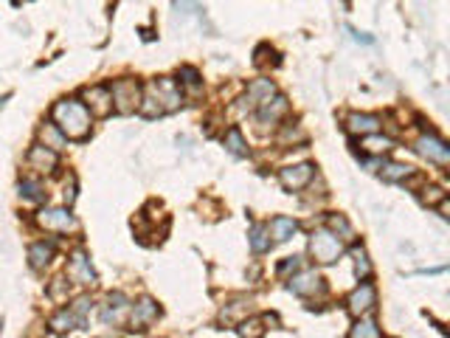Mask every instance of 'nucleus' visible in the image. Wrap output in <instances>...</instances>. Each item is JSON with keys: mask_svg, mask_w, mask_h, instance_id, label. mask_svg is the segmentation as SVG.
Instances as JSON below:
<instances>
[{"mask_svg": "<svg viewBox=\"0 0 450 338\" xmlns=\"http://www.w3.org/2000/svg\"><path fill=\"white\" fill-rule=\"evenodd\" d=\"M222 144H225V149H229L231 155H237V158H245V155H248V144H245L240 127H229V130H225Z\"/></svg>", "mask_w": 450, "mask_h": 338, "instance_id": "obj_21", "label": "nucleus"}, {"mask_svg": "<svg viewBox=\"0 0 450 338\" xmlns=\"http://www.w3.org/2000/svg\"><path fill=\"white\" fill-rule=\"evenodd\" d=\"M155 99H158V104L163 107V113H169V110H177L180 104H183V96H180V88H177V82L175 79H166V76H161V79H155L149 88H146Z\"/></svg>", "mask_w": 450, "mask_h": 338, "instance_id": "obj_8", "label": "nucleus"}, {"mask_svg": "<svg viewBox=\"0 0 450 338\" xmlns=\"http://www.w3.org/2000/svg\"><path fill=\"white\" fill-rule=\"evenodd\" d=\"M287 288H290L296 296H304V299L321 296V293L327 290L324 276H321L318 271H299V273H293V276L287 279Z\"/></svg>", "mask_w": 450, "mask_h": 338, "instance_id": "obj_7", "label": "nucleus"}, {"mask_svg": "<svg viewBox=\"0 0 450 338\" xmlns=\"http://www.w3.org/2000/svg\"><path fill=\"white\" fill-rule=\"evenodd\" d=\"M130 307V299L124 296V293H110L107 296V310L102 313V321H113V324H118L121 318H124V310Z\"/></svg>", "mask_w": 450, "mask_h": 338, "instance_id": "obj_19", "label": "nucleus"}, {"mask_svg": "<svg viewBox=\"0 0 450 338\" xmlns=\"http://www.w3.org/2000/svg\"><path fill=\"white\" fill-rule=\"evenodd\" d=\"M48 296H51L54 302H62V299L68 296V279H65V276L54 279V282H51V288H48Z\"/></svg>", "mask_w": 450, "mask_h": 338, "instance_id": "obj_34", "label": "nucleus"}, {"mask_svg": "<svg viewBox=\"0 0 450 338\" xmlns=\"http://www.w3.org/2000/svg\"><path fill=\"white\" fill-rule=\"evenodd\" d=\"M110 96H113V110H118L121 116H130L141 107V99H144V85L138 79H116L113 88H110Z\"/></svg>", "mask_w": 450, "mask_h": 338, "instance_id": "obj_2", "label": "nucleus"}, {"mask_svg": "<svg viewBox=\"0 0 450 338\" xmlns=\"http://www.w3.org/2000/svg\"><path fill=\"white\" fill-rule=\"evenodd\" d=\"M414 149L428 158L430 163H439V166H447L450 163V147L444 138H439L436 133H422L416 141H414Z\"/></svg>", "mask_w": 450, "mask_h": 338, "instance_id": "obj_5", "label": "nucleus"}, {"mask_svg": "<svg viewBox=\"0 0 450 338\" xmlns=\"http://www.w3.org/2000/svg\"><path fill=\"white\" fill-rule=\"evenodd\" d=\"M18 189H20V198H23V201H32V203H43V201H46V192H43V187H40L37 181H20Z\"/></svg>", "mask_w": 450, "mask_h": 338, "instance_id": "obj_27", "label": "nucleus"}, {"mask_svg": "<svg viewBox=\"0 0 450 338\" xmlns=\"http://www.w3.org/2000/svg\"><path fill=\"white\" fill-rule=\"evenodd\" d=\"M349 338H380V327H377V321L374 318H357L355 324H352V330H349Z\"/></svg>", "mask_w": 450, "mask_h": 338, "instance_id": "obj_24", "label": "nucleus"}, {"mask_svg": "<svg viewBox=\"0 0 450 338\" xmlns=\"http://www.w3.org/2000/svg\"><path fill=\"white\" fill-rule=\"evenodd\" d=\"M248 243L254 248V254H265L271 248V234L265 229V223H254L251 231H248Z\"/></svg>", "mask_w": 450, "mask_h": 338, "instance_id": "obj_23", "label": "nucleus"}, {"mask_svg": "<svg viewBox=\"0 0 450 338\" xmlns=\"http://www.w3.org/2000/svg\"><path fill=\"white\" fill-rule=\"evenodd\" d=\"M51 259H54V245L51 243H34L32 248H29V265L34 268V271H46L48 265H51Z\"/></svg>", "mask_w": 450, "mask_h": 338, "instance_id": "obj_18", "label": "nucleus"}, {"mask_svg": "<svg viewBox=\"0 0 450 338\" xmlns=\"http://www.w3.org/2000/svg\"><path fill=\"white\" fill-rule=\"evenodd\" d=\"M374 304H377V290H374L371 282H360V285L346 296V310H349L355 318H363Z\"/></svg>", "mask_w": 450, "mask_h": 338, "instance_id": "obj_9", "label": "nucleus"}, {"mask_svg": "<svg viewBox=\"0 0 450 338\" xmlns=\"http://www.w3.org/2000/svg\"><path fill=\"white\" fill-rule=\"evenodd\" d=\"M48 324H51V330H54V332H68V330H82V327H85V321H82V318H76L68 307L57 310V313L51 316V321H48Z\"/></svg>", "mask_w": 450, "mask_h": 338, "instance_id": "obj_20", "label": "nucleus"}, {"mask_svg": "<svg viewBox=\"0 0 450 338\" xmlns=\"http://www.w3.org/2000/svg\"><path fill=\"white\" fill-rule=\"evenodd\" d=\"M177 79H180L186 88H191V90H197V88H200V74H197L194 68H189V65H183V68H180Z\"/></svg>", "mask_w": 450, "mask_h": 338, "instance_id": "obj_32", "label": "nucleus"}, {"mask_svg": "<svg viewBox=\"0 0 450 338\" xmlns=\"http://www.w3.org/2000/svg\"><path fill=\"white\" fill-rule=\"evenodd\" d=\"M68 276H71V282H76V285H93V282H96V271H93V265H90V259H88L85 251H76V254L71 257Z\"/></svg>", "mask_w": 450, "mask_h": 338, "instance_id": "obj_16", "label": "nucleus"}, {"mask_svg": "<svg viewBox=\"0 0 450 338\" xmlns=\"http://www.w3.org/2000/svg\"><path fill=\"white\" fill-rule=\"evenodd\" d=\"M313 178H315V166H313L310 161H304V163H293V166H285L282 173H279L282 187H285V189H290V192H299V189L310 187V184H313Z\"/></svg>", "mask_w": 450, "mask_h": 338, "instance_id": "obj_6", "label": "nucleus"}, {"mask_svg": "<svg viewBox=\"0 0 450 338\" xmlns=\"http://www.w3.org/2000/svg\"><path fill=\"white\" fill-rule=\"evenodd\" d=\"M444 201H447V195H444L442 187H425L422 189V203L425 206H442Z\"/></svg>", "mask_w": 450, "mask_h": 338, "instance_id": "obj_31", "label": "nucleus"}, {"mask_svg": "<svg viewBox=\"0 0 450 338\" xmlns=\"http://www.w3.org/2000/svg\"><path fill=\"white\" fill-rule=\"evenodd\" d=\"M310 254L318 265H332L343 254V240H338L329 229H315L310 234Z\"/></svg>", "mask_w": 450, "mask_h": 338, "instance_id": "obj_3", "label": "nucleus"}, {"mask_svg": "<svg viewBox=\"0 0 450 338\" xmlns=\"http://www.w3.org/2000/svg\"><path fill=\"white\" fill-rule=\"evenodd\" d=\"M51 119L54 124L60 127V133L65 138H74V141H85L90 135V113L88 107L79 102V99H60L51 110Z\"/></svg>", "mask_w": 450, "mask_h": 338, "instance_id": "obj_1", "label": "nucleus"}, {"mask_svg": "<svg viewBox=\"0 0 450 338\" xmlns=\"http://www.w3.org/2000/svg\"><path fill=\"white\" fill-rule=\"evenodd\" d=\"M352 257H355V271H357V276L360 279H366L369 273H371V262H369V254L363 251V248H352Z\"/></svg>", "mask_w": 450, "mask_h": 338, "instance_id": "obj_30", "label": "nucleus"}, {"mask_svg": "<svg viewBox=\"0 0 450 338\" xmlns=\"http://www.w3.org/2000/svg\"><path fill=\"white\" fill-rule=\"evenodd\" d=\"M99 338H118V335H99Z\"/></svg>", "mask_w": 450, "mask_h": 338, "instance_id": "obj_36", "label": "nucleus"}, {"mask_svg": "<svg viewBox=\"0 0 450 338\" xmlns=\"http://www.w3.org/2000/svg\"><path fill=\"white\" fill-rule=\"evenodd\" d=\"M363 147H366L369 152H388V149L394 147V141L386 138V135H366V138H363Z\"/></svg>", "mask_w": 450, "mask_h": 338, "instance_id": "obj_29", "label": "nucleus"}, {"mask_svg": "<svg viewBox=\"0 0 450 338\" xmlns=\"http://www.w3.org/2000/svg\"><path fill=\"white\" fill-rule=\"evenodd\" d=\"M285 113H287V99L276 93L273 99H268L265 104H259V107L254 110V121H257V127H259V130H265L268 124L273 127Z\"/></svg>", "mask_w": 450, "mask_h": 338, "instance_id": "obj_13", "label": "nucleus"}, {"mask_svg": "<svg viewBox=\"0 0 450 338\" xmlns=\"http://www.w3.org/2000/svg\"><path fill=\"white\" fill-rule=\"evenodd\" d=\"M299 268H301V257H287V259H285V262L279 265V276H287L290 271L296 273Z\"/></svg>", "mask_w": 450, "mask_h": 338, "instance_id": "obj_35", "label": "nucleus"}, {"mask_svg": "<svg viewBox=\"0 0 450 338\" xmlns=\"http://www.w3.org/2000/svg\"><path fill=\"white\" fill-rule=\"evenodd\" d=\"M338 240H355V231L349 226V220L343 215H329V226H327Z\"/></svg>", "mask_w": 450, "mask_h": 338, "instance_id": "obj_26", "label": "nucleus"}, {"mask_svg": "<svg viewBox=\"0 0 450 338\" xmlns=\"http://www.w3.org/2000/svg\"><path fill=\"white\" fill-rule=\"evenodd\" d=\"M380 175L386 181H408L414 175V166H408V163H383Z\"/></svg>", "mask_w": 450, "mask_h": 338, "instance_id": "obj_25", "label": "nucleus"}, {"mask_svg": "<svg viewBox=\"0 0 450 338\" xmlns=\"http://www.w3.org/2000/svg\"><path fill=\"white\" fill-rule=\"evenodd\" d=\"M82 104L88 107L90 116H110L113 113V96H110V88L107 85H93V88H85L82 93Z\"/></svg>", "mask_w": 450, "mask_h": 338, "instance_id": "obj_10", "label": "nucleus"}, {"mask_svg": "<svg viewBox=\"0 0 450 338\" xmlns=\"http://www.w3.org/2000/svg\"><path fill=\"white\" fill-rule=\"evenodd\" d=\"M26 161H29V166H32V169H37L40 175H51L54 169L60 166V152H54V149L43 147V144H34V147L29 149Z\"/></svg>", "mask_w": 450, "mask_h": 338, "instance_id": "obj_14", "label": "nucleus"}, {"mask_svg": "<svg viewBox=\"0 0 450 338\" xmlns=\"http://www.w3.org/2000/svg\"><path fill=\"white\" fill-rule=\"evenodd\" d=\"M37 226L46 231H57V234H68L76 229V217L71 215L68 206H46L37 215Z\"/></svg>", "mask_w": 450, "mask_h": 338, "instance_id": "obj_4", "label": "nucleus"}, {"mask_svg": "<svg viewBox=\"0 0 450 338\" xmlns=\"http://www.w3.org/2000/svg\"><path fill=\"white\" fill-rule=\"evenodd\" d=\"M68 310H71L76 318H82V321H85V316L93 310V302H90V296H79V299H76V302H74Z\"/></svg>", "mask_w": 450, "mask_h": 338, "instance_id": "obj_33", "label": "nucleus"}, {"mask_svg": "<svg viewBox=\"0 0 450 338\" xmlns=\"http://www.w3.org/2000/svg\"><path fill=\"white\" fill-rule=\"evenodd\" d=\"M265 229H268V234H271L276 243H287V240H290V237L299 231V223H296L293 217H285V215H279V217H273V220H271Z\"/></svg>", "mask_w": 450, "mask_h": 338, "instance_id": "obj_17", "label": "nucleus"}, {"mask_svg": "<svg viewBox=\"0 0 450 338\" xmlns=\"http://www.w3.org/2000/svg\"><path fill=\"white\" fill-rule=\"evenodd\" d=\"M276 96V85L271 82V79H257L254 85H248V93L245 96H240L237 102V107L245 113V110H257L259 104H265L268 99H273Z\"/></svg>", "mask_w": 450, "mask_h": 338, "instance_id": "obj_11", "label": "nucleus"}, {"mask_svg": "<svg viewBox=\"0 0 450 338\" xmlns=\"http://www.w3.org/2000/svg\"><path fill=\"white\" fill-rule=\"evenodd\" d=\"M380 127H383V119L374 116V113H349V116H346V130H349L352 135H360V138L377 135Z\"/></svg>", "mask_w": 450, "mask_h": 338, "instance_id": "obj_15", "label": "nucleus"}, {"mask_svg": "<svg viewBox=\"0 0 450 338\" xmlns=\"http://www.w3.org/2000/svg\"><path fill=\"white\" fill-rule=\"evenodd\" d=\"M65 141H68V138L60 133V127H57L54 121H48V124H43V127H40V144H43V147H48V149L60 152V149L65 147Z\"/></svg>", "mask_w": 450, "mask_h": 338, "instance_id": "obj_22", "label": "nucleus"}, {"mask_svg": "<svg viewBox=\"0 0 450 338\" xmlns=\"http://www.w3.org/2000/svg\"><path fill=\"white\" fill-rule=\"evenodd\" d=\"M237 330H240L243 338H262L265 335V321L262 318H243L237 324Z\"/></svg>", "mask_w": 450, "mask_h": 338, "instance_id": "obj_28", "label": "nucleus"}, {"mask_svg": "<svg viewBox=\"0 0 450 338\" xmlns=\"http://www.w3.org/2000/svg\"><path fill=\"white\" fill-rule=\"evenodd\" d=\"M158 316H161L158 302L149 299V296H141L130 310V330H146Z\"/></svg>", "mask_w": 450, "mask_h": 338, "instance_id": "obj_12", "label": "nucleus"}]
</instances>
